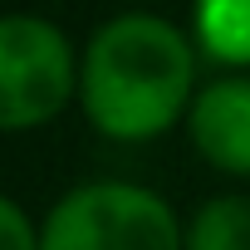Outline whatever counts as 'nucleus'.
Here are the masks:
<instances>
[{"instance_id":"nucleus-2","label":"nucleus","mask_w":250,"mask_h":250,"mask_svg":"<svg viewBox=\"0 0 250 250\" xmlns=\"http://www.w3.org/2000/svg\"><path fill=\"white\" fill-rule=\"evenodd\" d=\"M40 240L44 250H187V216L143 182L93 177L44 211Z\"/></svg>"},{"instance_id":"nucleus-1","label":"nucleus","mask_w":250,"mask_h":250,"mask_svg":"<svg viewBox=\"0 0 250 250\" xmlns=\"http://www.w3.org/2000/svg\"><path fill=\"white\" fill-rule=\"evenodd\" d=\"M196 40L147 10L103 20L83 44L79 108L108 143H157L187 123L196 98Z\"/></svg>"},{"instance_id":"nucleus-8","label":"nucleus","mask_w":250,"mask_h":250,"mask_svg":"<svg viewBox=\"0 0 250 250\" xmlns=\"http://www.w3.org/2000/svg\"><path fill=\"white\" fill-rule=\"evenodd\" d=\"M133 5H143V0H133Z\"/></svg>"},{"instance_id":"nucleus-5","label":"nucleus","mask_w":250,"mask_h":250,"mask_svg":"<svg viewBox=\"0 0 250 250\" xmlns=\"http://www.w3.org/2000/svg\"><path fill=\"white\" fill-rule=\"evenodd\" d=\"M191 40L201 59L250 69V0H191Z\"/></svg>"},{"instance_id":"nucleus-6","label":"nucleus","mask_w":250,"mask_h":250,"mask_svg":"<svg viewBox=\"0 0 250 250\" xmlns=\"http://www.w3.org/2000/svg\"><path fill=\"white\" fill-rule=\"evenodd\" d=\"M187 250H250V196L221 191L187 216Z\"/></svg>"},{"instance_id":"nucleus-3","label":"nucleus","mask_w":250,"mask_h":250,"mask_svg":"<svg viewBox=\"0 0 250 250\" xmlns=\"http://www.w3.org/2000/svg\"><path fill=\"white\" fill-rule=\"evenodd\" d=\"M79 83L83 54L54 20L30 10H10L0 20V128L5 133H30L69 113Z\"/></svg>"},{"instance_id":"nucleus-4","label":"nucleus","mask_w":250,"mask_h":250,"mask_svg":"<svg viewBox=\"0 0 250 250\" xmlns=\"http://www.w3.org/2000/svg\"><path fill=\"white\" fill-rule=\"evenodd\" d=\"M182 128L191 152L211 172L250 182V74L240 69L201 83Z\"/></svg>"},{"instance_id":"nucleus-7","label":"nucleus","mask_w":250,"mask_h":250,"mask_svg":"<svg viewBox=\"0 0 250 250\" xmlns=\"http://www.w3.org/2000/svg\"><path fill=\"white\" fill-rule=\"evenodd\" d=\"M0 250H44V240H40V221H35L15 196L0 201Z\"/></svg>"}]
</instances>
